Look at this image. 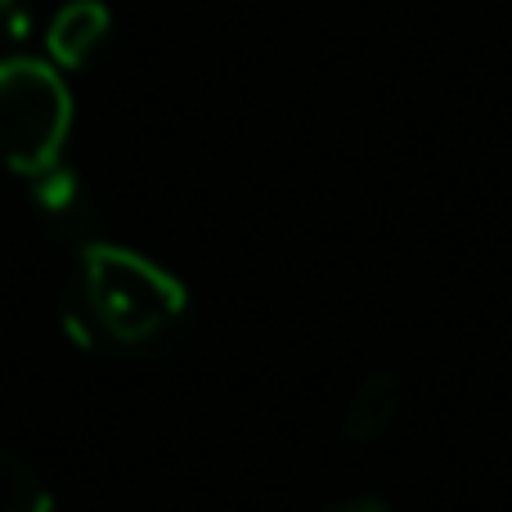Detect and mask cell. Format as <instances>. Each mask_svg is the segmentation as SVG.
Segmentation results:
<instances>
[{"instance_id": "1", "label": "cell", "mask_w": 512, "mask_h": 512, "mask_svg": "<svg viewBox=\"0 0 512 512\" xmlns=\"http://www.w3.org/2000/svg\"><path fill=\"white\" fill-rule=\"evenodd\" d=\"M81 306L122 346H140L162 337L185 315V288L153 261L122 248H90L81 265Z\"/></svg>"}, {"instance_id": "2", "label": "cell", "mask_w": 512, "mask_h": 512, "mask_svg": "<svg viewBox=\"0 0 512 512\" xmlns=\"http://www.w3.org/2000/svg\"><path fill=\"white\" fill-rule=\"evenodd\" d=\"M72 126V99L59 72L36 59H0V162L23 176L54 167Z\"/></svg>"}, {"instance_id": "3", "label": "cell", "mask_w": 512, "mask_h": 512, "mask_svg": "<svg viewBox=\"0 0 512 512\" xmlns=\"http://www.w3.org/2000/svg\"><path fill=\"white\" fill-rule=\"evenodd\" d=\"M400 409H405V378L391 369L378 373H364L360 387L351 391L346 400V414H342V436L355 445H369L382 441V436L396 427Z\"/></svg>"}, {"instance_id": "4", "label": "cell", "mask_w": 512, "mask_h": 512, "mask_svg": "<svg viewBox=\"0 0 512 512\" xmlns=\"http://www.w3.org/2000/svg\"><path fill=\"white\" fill-rule=\"evenodd\" d=\"M108 41V9L99 0H72L54 14L45 45L59 68H86Z\"/></svg>"}, {"instance_id": "5", "label": "cell", "mask_w": 512, "mask_h": 512, "mask_svg": "<svg viewBox=\"0 0 512 512\" xmlns=\"http://www.w3.org/2000/svg\"><path fill=\"white\" fill-rule=\"evenodd\" d=\"M0 512H45V495L32 472L0 459Z\"/></svg>"}, {"instance_id": "6", "label": "cell", "mask_w": 512, "mask_h": 512, "mask_svg": "<svg viewBox=\"0 0 512 512\" xmlns=\"http://www.w3.org/2000/svg\"><path fill=\"white\" fill-rule=\"evenodd\" d=\"M32 32V14L27 0H0V59H14V50Z\"/></svg>"}, {"instance_id": "7", "label": "cell", "mask_w": 512, "mask_h": 512, "mask_svg": "<svg viewBox=\"0 0 512 512\" xmlns=\"http://www.w3.org/2000/svg\"><path fill=\"white\" fill-rule=\"evenodd\" d=\"M324 512H396L387 499H373V495H355V499H342V504L324 508Z\"/></svg>"}]
</instances>
